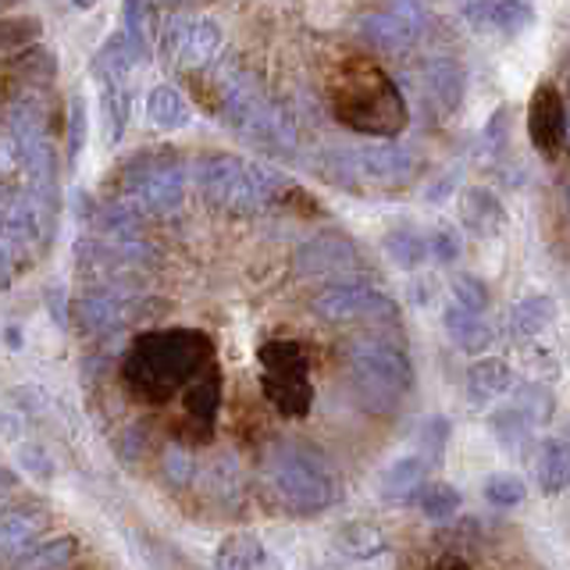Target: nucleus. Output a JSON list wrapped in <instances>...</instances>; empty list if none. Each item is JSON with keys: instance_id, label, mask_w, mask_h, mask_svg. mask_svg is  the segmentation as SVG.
<instances>
[{"instance_id": "nucleus-1", "label": "nucleus", "mask_w": 570, "mask_h": 570, "mask_svg": "<svg viewBox=\"0 0 570 570\" xmlns=\"http://www.w3.org/2000/svg\"><path fill=\"white\" fill-rule=\"evenodd\" d=\"M210 356V338L204 332L175 328L139 338L125 361V379L139 396L165 400L204 371Z\"/></svg>"}, {"instance_id": "nucleus-2", "label": "nucleus", "mask_w": 570, "mask_h": 570, "mask_svg": "<svg viewBox=\"0 0 570 570\" xmlns=\"http://www.w3.org/2000/svg\"><path fill=\"white\" fill-rule=\"evenodd\" d=\"M267 485L275 499L299 517L321 513L338 503V478L314 445L278 442L267 456Z\"/></svg>"}, {"instance_id": "nucleus-3", "label": "nucleus", "mask_w": 570, "mask_h": 570, "mask_svg": "<svg viewBox=\"0 0 570 570\" xmlns=\"http://www.w3.org/2000/svg\"><path fill=\"white\" fill-rule=\"evenodd\" d=\"M222 115L246 142L267 150V154H293L296 150V129L285 118L282 107L264 94L239 68L222 71Z\"/></svg>"}, {"instance_id": "nucleus-4", "label": "nucleus", "mask_w": 570, "mask_h": 570, "mask_svg": "<svg viewBox=\"0 0 570 570\" xmlns=\"http://www.w3.org/2000/svg\"><path fill=\"white\" fill-rule=\"evenodd\" d=\"M196 186H200L204 200L214 204L225 214H261L275 200L278 189L285 186L272 168L249 165L236 154H207L196 165Z\"/></svg>"}, {"instance_id": "nucleus-5", "label": "nucleus", "mask_w": 570, "mask_h": 570, "mask_svg": "<svg viewBox=\"0 0 570 570\" xmlns=\"http://www.w3.org/2000/svg\"><path fill=\"white\" fill-rule=\"evenodd\" d=\"M350 379L371 414H389L406 396L410 382H414V367H410L406 350L389 343L382 335H364L350 346Z\"/></svg>"}, {"instance_id": "nucleus-6", "label": "nucleus", "mask_w": 570, "mask_h": 570, "mask_svg": "<svg viewBox=\"0 0 570 570\" xmlns=\"http://www.w3.org/2000/svg\"><path fill=\"white\" fill-rule=\"evenodd\" d=\"M125 200H129L139 214H165L183 207L186 196V168L175 154H142L125 168Z\"/></svg>"}, {"instance_id": "nucleus-7", "label": "nucleus", "mask_w": 570, "mask_h": 570, "mask_svg": "<svg viewBox=\"0 0 570 570\" xmlns=\"http://www.w3.org/2000/svg\"><path fill=\"white\" fill-rule=\"evenodd\" d=\"M343 160V183L374 186V189H403L421 171V154L406 142H367L353 154H335Z\"/></svg>"}, {"instance_id": "nucleus-8", "label": "nucleus", "mask_w": 570, "mask_h": 570, "mask_svg": "<svg viewBox=\"0 0 570 570\" xmlns=\"http://www.w3.org/2000/svg\"><path fill=\"white\" fill-rule=\"evenodd\" d=\"M264 367V392L282 414H307L311 410V379H307V356L296 343H267L261 350Z\"/></svg>"}, {"instance_id": "nucleus-9", "label": "nucleus", "mask_w": 570, "mask_h": 570, "mask_svg": "<svg viewBox=\"0 0 570 570\" xmlns=\"http://www.w3.org/2000/svg\"><path fill=\"white\" fill-rule=\"evenodd\" d=\"M314 314L328 325H346V321H392L396 317V303L371 282L343 278L325 285L314 296Z\"/></svg>"}, {"instance_id": "nucleus-10", "label": "nucleus", "mask_w": 570, "mask_h": 570, "mask_svg": "<svg viewBox=\"0 0 570 570\" xmlns=\"http://www.w3.org/2000/svg\"><path fill=\"white\" fill-rule=\"evenodd\" d=\"M296 264H299L303 275L332 278V275L361 272L364 257H361V249L353 246V239H346V236H317L299 249Z\"/></svg>"}, {"instance_id": "nucleus-11", "label": "nucleus", "mask_w": 570, "mask_h": 570, "mask_svg": "<svg viewBox=\"0 0 570 570\" xmlns=\"http://www.w3.org/2000/svg\"><path fill=\"white\" fill-rule=\"evenodd\" d=\"M528 129H531L534 147L546 157L560 154L567 147V107L552 86H542L539 94H534L531 111H528Z\"/></svg>"}, {"instance_id": "nucleus-12", "label": "nucleus", "mask_w": 570, "mask_h": 570, "mask_svg": "<svg viewBox=\"0 0 570 570\" xmlns=\"http://www.w3.org/2000/svg\"><path fill=\"white\" fill-rule=\"evenodd\" d=\"M463 18L481 32H524L534 22V11L528 0H460Z\"/></svg>"}, {"instance_id": "nucleus-13", "label": "nucleus", "mask_w": 570, "mask_h": 570, "mask_svg": "<svg viewBox=\"0 0 570 570\" xmlns=\"http://www.w3.org/2000/svg\"><path fill=\"white\" fill-rule=\"evenodd\" d=\"M50 528L47 507H14L0 517V563L22 557V552L43 539V531Z\"/></svg>"}, {"instance_id": "nucleus-14", "label": "nucleus", "mask_w": 570, "mask_h": 570, "mask_svg": "<svg viewBox=\"0 0 570 570\" xmlns=\"http://www.w3.org/2000/svg\"><path fill=\"white\" fill-rule=\"evenodd\" d=\"M460 222L478 239H492L507 228V207L499 204V196L485 186H471L460 196Z\"/></svg>"}, {"instance_id": "nucleus-15", "label": "nucleus", "mask_w": 570, "mask_h": 570, "mask_svg": "<svg viewBox=\"0 0 570 570\" xmlns=\"http://www.w3.org/2000/svg\"><path fill=\"white\" fill-rule=\"evenodd\" d=\"M79 317H82L86 332H97V335L100 332H115L132 317V299L125 293H115V289L86 293L82 303H79Z\"/></svg>"}, {"instance_id": "nucleus-16", "label": "nucleus", "mask_w": 570, "mask_h": 570, "mask_svg": "<svg viewBox=\"0 0 570 570\" xmlns=\"http://www.w3.org/2000/svg\"><path fill=\"white\" fill-rule=\"evenodd\" d=\"M442 325H445V332H450V338L463 353H485L492 346V338H495L489 321L481 317L478 311L460 307V303H450V307L442 311Z\"/></svg>"}, {"instance_id": "nucleus-17", "label": "nucleus", "mask_w": 570, "mask_h": 570, "mask_svg": "<svg viewBox=\"0 0 570 570\" xmlns=\"http://www.w3.org/2000/svg\"><path fill=\"white\" fill-rule=\"evenodd\" d=\"M175 47H178V58L186 65L200 68V65H210L214 53L222 50V29L218 22H210V18H193L175 36Z\"/></svg>"}, {"instance_id": "nucleus-18", "label": "nucleus", "mask_w": 570, "mask_h": 570, "mask_svg": "<svg viewBox=\"0 0 570 570\" xmlns=\"http://www.w3.org/2000/svg\"><path fill=\"white\" fill-rule=\"evenodd\" d=\"M513 389V367L499 356H481L468 371V396L474 406H485Z\"/></svg>"}, {"instance_id": "nucleus-19", "label": "nucleus", "mask_w": 570, "mask_h": 570, "mask_svg": "<svg viewBox=\"0 0 570 570\" xmlns=\"http://www.w3.org/2000/svg\"><path fill=\"white\" fill-rule=\"evenodd\" d=\"M424 481H428V460L424 456H400L382 478V495L389 499V503H414Z\"/></svg>"}, {"instance_id": "nucleus-20", "label": "nucleus", "mask_w": 570, "mask_h": 570, "mask_svg": "<svg viewBox=\"0 0 570 570\" xmlns=\"http://www.w3.org/2000/svg\"><path fill=\"white\" fill-rule=\"evenodd\" d=\"M147 115L160 132H178L186 129L193 118V107L183 97V89L175 86H154L147 94Z\"/></svg>"}, {"instance_id": "nucleus-21", "label": "nucleus", "mask_w": 570, "mask_h": 570, "mask_svg": "<svg viewBox=\"0 0 570 570\" xmlns=\"http://www.w3.org/2000/svg\"><path fill=\"white\" fill-rule=\"evenodd\" d=\"M424 82H428V94L439 100L442 111H460L463 107V68L450 58H435L428 61L424 68Z\"/></svg>"}, {"instance_id": "nucleus-22", "label": "nucleus", "mask_w": 570, "mask_h": 570, "mask_svg": "<svg viewBox=\"0 0 570 570\" xmlns=\"http://www.w3.org/2000/svg\"><path fill=\"white\" fill-rule=\"evenodd\" d=\"M382 249L392 264L403 267V272H417V267L428 261V236L417 232L414 225H396L382 236Z\"/></svg>"}, {"instance_id": "nucleus-23", "label": "nucleus", "mask_w": 570, "mask_h": 570, "mask_svg": "<svg viewBox=\"0 0 570 570\" xmlns=\"http://www.w3.org/2000/svg\"><path fill=\"white\" fill-rule=\"evenodd\" d=\"M361 29H364V40L371 47L385 50V53H403L406 47L417 43V36L410 32L392 11H374V14H367L364 22H361Z\"/></svg>"}, {"instance_id": "nucleus-24", "label": "nucleus", "mask_w": 570, "mask_h": 570, "mask_svg": "<svg viewBox=\"0 0 570 570\" xmlns=\"http://www.w3.org/2000/svg\"><path fill=\"white\" fill-rule=\"evenodd\" d=\"M552 317H557L552 296H542V293L524 296L521 303H513V311H510V332L513 338H534L552 325Z\"/></svg>"}, {"instance_id": "nucleus-25", "label": "nucleus", "mask_w": 570, "mask_h": 570, "mask_svg": "<svg viewBox=\"0 0 570 570\" xmlns=\"http://www.w3.org/2000/svg\"><path fill=\"white\" fill-rule=\"evenodd\" d=\"M264 560L261 539L249 531H236L214 552V570H257Z\"/></svg>"}, {"instance_id": "nucleus-26", "label": "nucleus", "mask_w": 570, "mask_h": 570, "mask_svg": "<svg viewBox=\"0 0 570 570\" xmlns=\"http://www.w3.org/2000/svg\"><path fill=\"white\" fill-rule=\"evenodd\" d=\"M79 542L71 534H61V539H47V542H32L22 560L14 563V570H65L76 557Z\"/></svg>"}, {"instance_id": "nucleus-27", "label": "nucleus", "mask_w": 570, "mask_h": 570, "mask_svg": "<svg viewBox=\"0 0 570 570\" xmlns=\"http://www.w3.org/2000/svg\"><path fill=\"white\" fill-rule=\"evenodd\" d=\"M335 546L338 552H346L350 560H374L385 552V534L367 521H353L346 528H338Z\"/></svg>"}, {"instance_id": "nucleus-28", "label": "nucleus", "mask_w": 570, "mask_h": 570, "mask_svg": "<svg viewBox=\"0 0 570 570\" xmlns=\"http://www.w3.org/2000/svg\"><path fill=\"white\" fill-rule=\"evenodd\" d=\"M570 478V460H567V442L563 439H546L539 453V485L546 495H560Z\"/></svg>"}, {"instance_id": "nucleus-29", "label": "nucleus", "mask_w": 570, "mask_h": 570, "mask_svg": "<svg viewBox=\"0 0 570 570\" xmlns=\"http://www.w3.org/2000/svg\"><path fill=\"white\" fill-rule=\"evenodd\" d=\"M417 507L424 510V517H432V521H450L460 510V492L450 481H424L417 492Z\"/></svg>"}, {"instance_id": "nucleus-30", "label": "nucleus", "mask_w": 570, "mask_h": 570, "mask_svg": "<svg viewBox=\"0 0 570 570\" xmlns=\"http://www.w3.org/2000/svg\"><path fill=\"white\" fill-rule=\"evenodd\" d=\"M492 428H495L499 442H503L510 453H524V450H528V442H531V428H534V424H531L517 406H510V410H503V414H495V417H492Z\"/></svg>"}, {"instance_id": "nucleus-31", "label": "nucleus", "mask_w": 570, "mask_h": 570, "mask_svg": "<svg viewBox=\"0 0 570 570\" xmlns=\"http://www.w3.org/2000/svg\"><path fill=\"white\" fill-rule=\"evenodd\" d=\"M524 495H528V489L517 474H489L485 478V499L492 507H503V510L521 507Z\"/></svg>"}, {"instance_id": "nucleus-32", "label": "nucleus", "mask_w": 570, "mask_h": 570, "mask_svg": "<svg viewBox=\"0 0 570 570\" xmlns=\"http://www.w3.org/2000/svg\"><path fill=\"white\" fill-rule=\"evenodd\" d=\"M160 474H165V481L171 489H186L196 474V463L183 445H168V450L160 453Z\"/></svg>"}, {"instance_id": "nucleus-33", "label": "nucleus", "mask_w": 570, "mask_h": 570, "mask_svg": "<svg viewBox=\"0 0 570 570\" xmlns=\"http://www.w3.org/2000/svg\"><path fill=\"white\" fill-rule=\"evenodd\" d=\"M489 285L481 282L478 275H456L453 278V303H460V307H468V311H478V314H485L489 311Z\"/></svg>"}, {"instance_id": "nucleus-34", "label": "nucleus", "mask_w": 570, "mask_h": 570, "mask_svg": "<svg viewBox=\"0 0 570 570\" xmlns=\"http://www.w3.org/2000/svg\"><path fill=\"white\" fill-rule=\"evenodd\" d=\"M218 379H207V382H196L193 392L186 396V406H189V414L193 417H200V421H214V414H218Z\"/></svg>"}, {"instance_id": "nucleus-35", "label": "nucleus", "mask_w": 570, "mask_h": 570, "mask_svg": "<svg viewBox=\"0 0 570 570\" xmlns=\"http://www.w3.org/2000/svg\"><path fill=\"white\" fill-rule=\"evenodd\" d=\"M521 414L531 421V424H546L549 421V414H552V396L546 389H539V385H531V389H521V396H517V403H513Z\"/></svg>"}, {"instance_id": "nucleus-36", "label": "nucleus", "mask_w": 570, "mask_h": 570, "mask_svg": "<svg viewBox=\"0 0 570 570\" xmlns=\"http://www.w3.org/2000/svg\"><path fill=\"white\" fill-rule=\"evenodd\" d=\"M40 36V26L36 18H8L0 22V50H14V47H26Z\"/></svg>"}, {"instance_id": "nucleus-37", "label": "nucleus", "mask_w": 570, "mask_h": 570, "mask_svg": "<svg viewBox=\"0 0 570 570\" xmlns=\"http://www.w3.org/2000/svg\"><path fill=\"white\" fill-rule=\"evenodd\" d=\"M460 254V236L450 228V225H439L432 236H428V257H439L442 264L456 261Z\"/></svg>"}, {"instance_id": "nucleus-38", "label": "nucleus", "mask_w": 570, "mask_h": 570, "mask_svg": "<svg viewBox=\"0 0 570 570\" xmlns=\"http://www.w3.org/2000/svg\"><path fill=\"white\" fill-rule=\"evenodd\" d=\"M389 11L396 14L400 22H403V26H406V29L414 32L417 40H421V32L428 29V11H424V4H421V0H392V4H389Z\"/></svg>"}, {"instance_id": "nucleus-39", "label": "nucleus", "mask_w": 570, "mask_h": 570, "mask_svg": "<svg viewBox=\"0 0 570 570\" xmlns=\"http://www.w3.org/2000/svg\"><path fill=\"white\" fill-rule=\"evenodd\" d=\"M507 132H510V111H507V107H499V111L485 125V147H489V154H499V150L507 147Z\"/></svg>"}, {"instance_id": "nucleus-40", "label": "nucleus", "mask_w": 570, "mask_h": 570, "mask_svg": "<svg viewBox=\"0 0 570 570\" xmlns=\"http://www.w3.org/2000/svg\"><path fill=\"white\" fill-rule=\"evenodd\" d=\"M18 456H22V468L26 471H36V474H40V478H50V460H47V453L40 450V445H22V453H18Z\"/></svg>"}, {"instance_id": "nucleus-41", "label": "nucleus", "mask_w": 570, "mask_h": 570, "mask_svg": "<svg viewBox=\"0 0 570 570\" xmlns=\"http://www.w3.org/2000/svg\"><path fill=\"white\" fill-rule=\"evenodd\" d=\"M82 147V107L76 104V115H71V154H79Z\"/></svg>"}, {"instance_id": "nucleus-42", "label": "nucleus", "mask_w": 570, "mask_h": 570, "mask_svg": "<svg viewBox=\"0 0 570 570\" xmlns=\"http://www.w3.org/2000/svg\"><path fill=\"white\" fill-rule=\"evenodd\" d=\"M14 489V474L11 471H0V503H4V495Z\"/></svg>"}, {"instance_id": "nucleus-43", "label": "nucleus", "mask_w": 570, "mask_h": 570, "mask_svg": "<svg viewBox=\"0 0 570 570\" xmlns=\"http://www.w3.org/2000/svg\"><path fill=\"white\" fill-rule=\"evenodd\" d=\"M71 4H76L79 11H89V8H97V4H100V0H71Z\"/></svg>"}, {"instance_id": "nucleus-44", "label": "nucleus", "mask_w": 570, "mask_h": 570, "mask_svg": "<svg viewBox=\"0 0 570 570\" xmlns=\"http://www.w3.org/2000/svg\"><path fill=\"white\" fill-rule=\"evenodd\" d=\"M165 4H171V0H165Z\"/></svg>"}]
</instances>
